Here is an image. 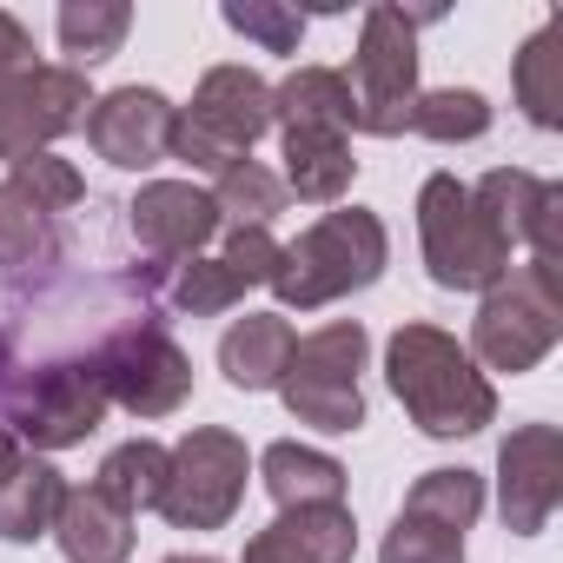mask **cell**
<instances>
[{
  "label": "cell",
  "instance_id": "ac0fdd59",
  "mask_svg": "<svg viewBox=\"0 0 563 563\" xmlns=\"http://www.w3.org/2000/svg\"><path fill=\"white\" fill-rule=\"evenodd\" d=\"M292 345H299V332L278 312H245L219 339V372L232 391H278V372H286Z\"/></svg>",
  "mask_w": 563,
  "mask_h": 563
},
{
  "label": "cell",
  "instance_id": "e575fe53",
  "mask_svg": "<svg viewBox=\"0 0 563 563\" xmlns=\"http://www.w3.org/2000/svg\"><path fill=\"white\" fill-rule=\"evenodd\" d=\"M34 67V34L14 21V14H0V80H14Z\"/></svg>",
  "mask_w": 563,
  "mask_h": 563
},
{
  "label": "cell",
  "instance_id": "e0dca14e",
  "mask_svg": "<svg viewBox=\"0 0 563 563\" xmlns=\"http://www.w3.org/2000/svg\"><path fill=\"white\" fill-rule=\"evenodd\" d=\"M54 543L67 563H126L133 556V517L93 484H67V497L54 510Z\"/></svg>",
  "mask_w": 563,
  "mask_h": 563
},
{
  "label": "cell",
  "instance_id": "6da1fadb",
  "mask_svg": "<svg viewBox=\"0 0 563 563\" xmlns=\"http://www.w3.org/2000/svg\"><path fill=\"white\" fill-rule=\"evenodd\" d=\"M385 378H391V398L411 411V424L424 438H471L497 418L490 378L438 325H398L391 345H385Z\"/></svg>",
  "mask_w": 563,
  "mask_h": 563
},
{
  "label": "cell",
  "instance_id": "7402d4cb",
  "mask_svg": "<svg viewBox=\"0 0 563 563\" xmlns=\"http://www.w3.org/2000/svg\"><path fill=\"white\" fill-rule=\"evenodd\" d=\"M60 258V232H54V212H41L14 179H0V286L14 278H34L41 265Z\"/></svg>",
  "mask_w": 563,
  "mask_h": 563
},
{
  "label": "cell",
  "instance_id": "4fadbf2b",
  "mask_svg": "<svg viewBox=\"0 0 563 563\" xmlns=\"http://www.w3.org/2000/svg\"><path fill=\"white\" fill-rule=\"evenodd\" d=\"M477 212L504 232V245H530V258L563 272V186L537 179L523 166H497L471 186Z\"/></svg>",
  "mask_w": 563,
  "mask_h": 563
},
{
  "label": "cell",
  "instance_id": "9c48e42d",
  "mask_svg": "<svg viewBox=\"0 0 563 563\" xmlns=\"http://www.w3.org/2000/svg\"><path fill=\"white\" fill-rule=\"evenodd\" d=\"M245 477H252L245 438H232L219 424H199L166 451V490H159L153 510L173 530H225L239 497H245Z\"/></svg>",
  "mask_w": 563,
  "mask_h": 563
},
{
  "label": "cell",
  "instance_id": "7a4b0ae2",
  "mask_svg": "<svg viewBox=\"0 0 563 563\" xmlns=\"http://www.w3.org/2000/svg\"><path fill=\"white\" fill-rule=\"evenodd\" d=\"M391 258L385 219L365 206H339L319 225H306L292 245H278V272H272V292L286 312H319L332 299H352L365 286H378V272Z\"/></svg>",
  "mask_w": 563,
  "mask_h": 563
},
{
  "label": "cell",
  "instance_id": "5b68a950",
  "mask_svg": "<svg viewBox=\"0 0 563 563\" xmlns=\"http://www.w3.org/2000/svg\"><path fill=\"white\" fill-rule=\"evenodd\" d=\"M418 245L444 292H490L510 272L504 232L477 212V199L457 173H431L418 186Z\"/></svg>",
  "mask_w": 563,
  "mask_h": 563
},
{
  "label": "cell",
  "instance_id": "484cf974",
  "mask_svg": "<svg viewBox=\"0 0 563 563\" xmlns=\"http://www.w3.org/2000/svg\"><path fill=\"white\" fill-rule=\"evenodd\" d=\"M126 27H133L126 0H67V8H60V47L74 54V74L113 60L120 41H126Z\"/></svg>",
  "mask_w": 563,
  "mask_h": 563
},
{
  "label": "cell",
  "instance_id": "ffe728a7",
  "mask_svg": "<svg viewBox=\"0 0 563 563\" xmlns=\"http://www.w3.org/2000/svg\"><path fill=\"white\" fill-rule=\"evenodd\" d=\"M272 126L278 133H352V87L339 67H299L272 87Z\"/></svg>",
  "mask_w": 563,
  "mask_h": 563
},
{
  "label": "cell",
  "instance_id": "4dcf8cb0",
  "mask_svg": "<svg viewBox=\"0 0 563 563\" xmlns=\"http://www.w3.org/2000/svg\"><path fill=\"white\" fill-rule=\"evenodd\" d=\"M225 27L258 41L265 54H299V41H306V14L272 8V0H225Z\"/></svg>",
  "mask_w": 563,
  "mask_h": 563
},
{
  "label": "cell",
  "instance_id": "44dd1931",
  "mask_svg": "<svg viewBox=\"0 0 563 563\" xmlns=\"http://www.w3.org/2000/svg\"><path fill=\"white\" fill-rule=\"evenodd\" d=\"M286 140V192H299L306 206H332V199H345L352 192V179H358V159H352V140L345 133H306V126H292V133H278Z\"/></svg>",
  "mask_w": 563,
  "mask_h": 563
},
{
  "label": "cell",
  "instance_id": "1f68e13d",
  "mask_svg": "<svg viewBox=\"0 0 563 563\" xmlns=\"http://www.w3.org/2000/svg\"><path fill=\"white\" fill-rule=\"evenodd\" d=\"M378 563H464V537L444 530V523H424V517H405L385 530V550Z\"/></svg>",
  "mask_w": 563,
  "mask_h": 563
},
{
  "label": "cell",
  "instance_id": "f1b7e54d",
  "mask_svg": "<svg viewBox=\"0 0 563 563\" xmlns=\"http://www.w3.org/2000/svg\"><path fill=\"white\" fill-rule=\"evenodd\" d=\"M212 212H219V225H265L272 232V219L286 212V186H278L258 159H239L232 173H219Z\"/></svg>",
  "mask_w": 563,
  "mask_h": 563
},
{
  "label": "cell",
  "instance_id": "83f0119b",
  "mask_svg": "<svg viewBox=\"0 0 563 563\" xmlns=\"http://www.w3.org/2000/svg\"><path fill=\"white\" fill-rule=\"evenodd\" d=\"M411 133L438 140V146L484 140V133H490V100H484L477 87H438V93H418V107H411Z\"/></svg>",
  "mask_w": 563,
  "mask_h": 563
},
{
  "label": "cell",
  "instance_id": "f546056e",
  "mask_svg": "<svg viewBox=\"0 0 563 563\" xmlns=\"http://www.w3.org/2000/svg\"><path fill=\"white\" fill-rule=\"evenodd\" d=\"M166 299L179 306V312H192V319H212V312H232L239 299H245V278L212 252V258H179L173 265V278H166Z\"/></svg>",
  "mask_w": 563,
  "mask_h": 563
},
{
  "label": "cell",
  "instance_id": "cb8c5ba5",
  "mask_svg": "<svg viewBox=\"0 0 563 563\" xmlns=\"http://www.w3.org/2000/svg\"><path fill=\"white\" fill-rule=\"evenodd\" d=\"M60 497H67L60 471H54L47 457H21L14 477L0 484V537H8V543H41V537H54Z\"/></svg>",
  "mask_w": 563,
  "mask_h": 563
},
{
  "label": "cell",
  "instance_id": "30bf717a",
  "mask_svg": "<svg viewBox=\"0 0 563 563\" xmlns=\"http://www.w3.org/2000/svg\"><path fill=\"white\" fill-rule=\"evenodd\" d=\"M107 405L133 411V418H173L192 398V358L159 332V325H120L100 358H93Z\"/></svg>",
  "mask_w": 563,
  "mask_h": 563
},
{
  "label": "cell",
  "instance_id": "8d00e7d4",
  "mask_svg": "<svg viewBox=\"0 0 563 563\" xmlns=\"http://www.w3.org/2000/svg\"><path fill=\"white\" fill-rule=\"evenodd\" d=\"M166 563H219V556H166Z\"/></svg>",
  "mask_w": 563,
  "mask_h": 563
},
{
  "label": "cell",
  "instance_id": "ba28073f",
  "mask_svg": "<svg viewBox=\"0 0 563 563\" xmlns=\"http://www.w3.org/2000/svg\"><path fill=\"white\" fill-rule=\"evenodd\" d=\"M418 21L431 14H405V8H372L365 14V34H358V54H352V126L358 133H405L411 126V107H418Z\"/></svg>",
  "mask_w": 563,
  "mask_h": 563
},
{
  "label": "cell",
  "instance_id": "4316f807",
  "mask_svg": "<svg viewBox=\"0 0 563 563\" xmlns=\"http://www.w3.org/2000/svg\"><path fill=\"white\" fill-rule=\"evenodd\" d=\"M477 510H484V477L477 471H451V464H438V471H424L418 484H411V497H405V517H424V523H444V530H471L477 523Z\"/></svg>",
  "mask_w": 563,
  "mask_h": 563
},
{
  "label": "cell",
  "instance_id": "5bb4252c",
  "mask_svg": "<svg viewBox=\"0 0 563 563\" xmlns=\"http://www.w3.org/2000/svg\"><path fill=\"white\" fill-rule=\"evenodd\" d=\"M173 100L159 93V87H113V93H100L93 107H87V146L107 159V166H120V173H146V166H159L166 159V140H173Z\"/></svg>",
  "mask_w": 563,
  "mask_h": 563
},
{
  "label": "cell",
  "instance_id": "603a6c76",
  "mask_svg": "<svg viewBox=\"0 0 563 563\" xmlns=\"http://www.w3.org/2000/svg\"><path fill=\"white\" fill-rule=\"evenodd\" d=\"M510 87H517V107L530 126H563V21L550 14L523 47H517V67H510Z\"/></svg>",
  "mask_w": 563,
  "mask_h": 563
},
{
  "label": "cell",
  "instance_id": "d6a6232c",
  "mask_svg": "<svg viewBox=\"0 0 563 563\" xmlns=\"http://www.w3.org/2000/svg\"><path fill=\"white\" fill-rule=\"evenodd\" d=\"M41 212H67V206H80L87 199V179L67 166V159H54V153H27V159H14V173H8Z\"/></svg>",
  "mask_w": 563,
  "mask_h": 563
},
{
  "label": "cell",
  "instance_id": "7c38bea8",
  "mask_svg": "<svg viewBox=\"0 0 563 563\" xmlns=\"http://www.w3.org/2000/svg\"><path fill=\"white\" fill-rule=\"evenodd\" d=\"M563 504V438L556 424H517L497 451V510L510 537H537Z\"/></svg>",
  "mask_w": 563,
  "mask_h": 563
},
{
  "label": "cell",
  "instance_id": "d4e9b609",
  "mask_svg": "<svg viewBox=\"0 0 563 563\" xmlns=\"http://www.w3.org/2000/svg\"><path fill=\"white\" fill-rule=\"evenodd\" d=\"M93 490H107V497H113L126 517L153 510V504H159V490H166V444H153V438H133V444L107 451V464H100Z\"/></svg>",
  "mask_w": 563,
  "mask_h": 563
},
{
  "label": "cell",
  "instance_id": "8992f818",
  "mask_svg": "<svg viewBox=\"0 0 563 563\" xmlns=\"http://www.w3.org/2000/svg\"><path fill=\"white\" fill-rule=\"evenodd\" d=\"M365 352H372V339L358 319H339V325H319L312 339H299L286 372H278L286 411L312 431H358L365 424V391H358Z\"/></svg>",
  "mask_w": 563,
  "mask_h": 563
},
{
  "label": "cell",
  "instance_id": "2e32d148",
  "mask_svg": "<svg viewBox=\"0 0 563 563\" xmlns=\"http://www.w3.org/2000/svg\"><path fill=\"white\" fill-rule=\"evenodd\" d=\"M352 556H358V523L345 504L278 510V523H265L245 543V563H352Z\"/></svg>",
  "mask_w": 563,
  "mask_h": 563
},
{
  "label": "cell",
  "instance_id": "8fae6325",
  "mask_svg": "<svg viewBox=\"0 0 563 563\" xmlns=\"http://www.w3.org/2000/svg\"><path fill=\"white\" fill-rule=\"evenodd\" d=\"M93 93H87V74L74 67H27L14 80H0V159H27V153H47V140L74 133L87 120Z\"/></svg>",
  "mask_w": 563,
  "mask_h": 563
},
{
  "label": "cell",
  "instance_id": "836d02e7",
  "mask_svg": "<svg viewBox=\"0 0 563 563\" xmlns=\"http://www.w3.org/2000/svg\"><path fill=\"white\" fill-rule=\"evenodd\" d=\"M245 286H272V272H278V239L265 225H225V252H219Z\"/></svg>",
  "mask_w": 563,
  "mask_h": 563
},
{
  "label": "cell",
  "instance_id": "52a82bcc",
  "mask_svg": "<svg viewBox=\"0 0 563 563\" xmlns=\"http://www.w3.org/2000/svg\"><path fill=\"white\" fill-rule=\"evenodd\" d=\"M107 418V385L87 365H41V372H0V424L34 451L87 444Z\"/></svg>",
  "mask_w": 563,
  "mask_h": 563
},
{
  "label": "cell",
  "instance_id": "9a60e30c",
  "mask_svg": "<svg viewBox=\"0 0 563 563\" xmlns=\"http://www.w3.org/2000/svg\"><path fill=\"white\" fill-rule=\"evenodd\" d=\"M126 225H133V239H140L146 258L179 265V258H199V245L219 232V212H212L206 186H192V179H153L126 206Z\"/></svg>",
  "mask_w": 563,
  "mask_h": 563
},
{
  "label": "cell",
  "instance_id": "d6986e66",
  "mask_svg": "<svg viewBox=\"0 0 563 563\" xmlns=\"http://www.w3.org/2000/svg\"><path fill=\"white\" fill-rule=\"evenodd\" d=\"M258 477L272 490L278 510H319V504H345V464L312 451V444H292L278 438L258 451Z\"/></svg>",
  "mask_w": 563,
  "mask_h": 563
},
{
  "label": "cell",
  "instance_id": "74e56055",
  "mask_svg": "<svg viewBox=\"0 0 563 563\" xmlns=\"http://www.w3.org/2000/svg\"><path fill=\"white\" fill-rule=\"evenodd\" d=\"M0 372H8V339H0Z\"/></svg>",
  "mask_w": 563,
  "mask_h": 563
},
{
  "label": "cell",
  "instance_id": "d590c367",
  "mask_svg": "<svg viewBox=\"0 0 563 563\" xmlns=\"http://www.w3.org/2000/svg\"><path fill=\"white\" fill-rule=\"evenodd\" d=\"M21 457H27V451H21V438H14L8 424H0V484L14 477V464H21Z\"/></svg>",
  "mask_w": 563,
  "mask_h": 563
},
{
  "label": "cell",
  "instance_id": "277c9868",
  "mask_svg": "<svg viewBox=\"0 0 563 563\" xmlns=\"http://www.w3.org/2000/svg\"><path fill=\"white\" fill-rule=\"evenodd\" d=\"M272 133V87L252 67H212L192 93V107L173 113L166 159H186L192 173H232L252 159V140Z\"/></svg>",
  "mask_w": 563,
  "mask_h": 563
},
{
  "label": "cell",
  "instance_id": "3957f363",
  "mask_svg": "<svg viewBox=\"0 0 563 563\" xmlns=\"http://www.w3.org/2000/svg\"><path fill=\"white\" fill-rule=\"evenodd\" d=\"M556 339H563V272L543 258H523L484 292L464 352L517 378V372H537Z\"/></svg>",
  "mask_w": 563,
  "mask_h": 563
}]
</instances>
